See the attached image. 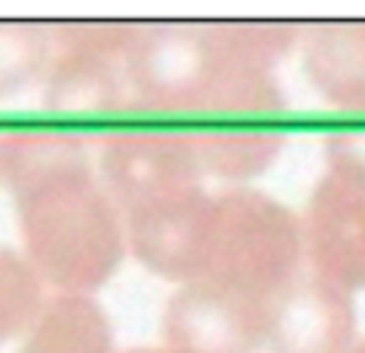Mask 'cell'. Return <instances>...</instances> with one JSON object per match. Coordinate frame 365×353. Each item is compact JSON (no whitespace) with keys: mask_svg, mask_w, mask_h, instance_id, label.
Masks as SVG:
<instances>
[{"mask_svg":"<svg viewBox=\"0 0 365 353\" xmlns=\"http://www.w3.org/2000/svg\"><path fill=\"white\" fill-rule=\"evenodd\" d=\"M43 307V282L25 255L0 249V344L31 326Z\"/></svg>","mask_w":365,"mask_h":353,"instance_id":"9a60e30c","label":"cell"},{"mask_svg":"<svg viewBox=\"0 0 365 353\" xmlns=\"http://www.w3.org/2000/svg\"><path fill=\"white\" fill-rule=\"evenodd\" d=\"M133 25L77 22L58 28V56L46 71L43 105L56 117L105 120L129 105L126 44Z\"/></svg>","mask_w":365,"mask_h":353,"instance_id":"277c9868","label":"cell"},{"mask_svg":"<svg viewBox=\"0 0 365 353\" xmlns=\"http://www.w3.org/2000/svg\"><path fill=\"white\" fill-rule=\"evenodd\" d=\"M56 34L34 22H0V98L31 86L53 65Z\"/></svg>","mask_w":365,"mask_h":353,"instance_id":"5bb4252c","label":"cell"},{"mask_svg":"<svg viewBox=\"0 0 365 353\" xmlns=\"http://www.w3.org/2000/svg\"><path fill=\"white\" fill-rule=\"evenodd\" d=\"M350 292L310 274L292 280L267 301V341L273 353H347L353 344Z\"/></svg>","mask_w":365,"mask_h":353,"instance_id":"9c48e42d","label":"cell"},{"mask_svg":"<svg viewBox=\"0 0 365 353\" xmlns=\"http://www.w3.org/2000/svg\"><path fill=\"white\" fill-rule=\"evenodd\" d=\"M80 166H89L83 141L62 126H16L0 133V175L16 197Z\"/></svg>","mask_w":365,"mask_h":353,"instance_id":"8fae6325","label":"cell"},{"mask_svg":"<svg viewBox=\"0 0 365 353\" xmlns=\"http://www.w3.org/2000/svg\"><path fill=\"white\" fill-rule=\"evenodd\" d=\"M19 353H117L114 332L101 307L86 295H56L43 301Z\"/></svg>","mask_w":365,"mask_h":353,"instance_id":"7c38bea8","label":"cell"},{"mask_svg":"<svg viewBox=\"0 0 365 353\" xmlns=\"http://www.w3.org/2000/svg\"><path fill=\"white\" fill-rule=\"evenodd\" d=\"M310 83L334 108L365 111V22H322L304 37Z\"/></svg>","mask_w":365,"mask_h":353,"instance_id":"30bf717a","label":"cell"},{"mask_svg":"<svg viewBox=\"0 0 365 353\" xmlns=\"http://www.w3.org/2000/svg\"><path fill=\"white\" fill-rule=\"evenodd\" d=\"M301 252V221L273 197L237 188L215 197L202 280L270 301L295 280Z\"/></svg>","mask_w":365,"mask_h":353,"instance_id":"3957f363","label":"cell"},{"mask_svg":"<svg viewBox=\"0 0 365 353\" xmlns=\"http://www.w3.org/2000/svg\"><path fill=\"white\" fill-rule=\"evenodd\" d=\"M240 62L249 58L233 49L225 25H133L126 44V77L135 105L160 114L200 117Z\"/></svg>","mask_w":365,"mask_h":353,"instance_id":"7a4b0ae2","label":"cell"},{"mask_svg":"<svg viewBox=\"0 0 365 353\" xmlns=\"http://www.w3.org/2000/svg\"><path fill=\"white\" fill-rule=\"evenodd\" d=\"M25 258L40 282L62 295L98 289L126 252V225L117 200L80 166L16 197Z\"/></svg>","mask_w":365,"mask_h":353,"instance_id":"6da1fadb","label":"cell"},{"mask_svg":"<svg viewBox=\"0 0 365 353\" xmlns=\"http://www.w3.org/2000/svg\"><path fill=\"white\" fill-rule=\"evenodd\" d=\"M313 274L341 289L365 286V175L329 166L301 221Z\"/></svg>","mask_w":365,"mask_h":353,"instance_id":"ba28073f","label":"cell"},{"mask_svg":"<svg viewBox=\"0 0 365 353\" xmlns=\"http://www.w3.org/2000/svg\"><path fill=\"white\" fill-rule=\"evenodd\" d=\"M190 138L202 173L227 181L264 173L282 145V135L270 123H200Z\"/></svg>","mask_w":365,"mask_h":353,"instance_id":"4fadbf2b","label":"cell"},{"mask_svg":"<svg viewBox=\"0 0 365 353\" xmlns=\"http://www.w3.org/2000/svg\"><path fill=\"white\" fill-rule=\"evenodd\" d=\"M215 197L202 188L169 194L126 212V243L154 274L175 282L206 277Z\"/></svg>","mask_w":365,"mask_h":353,"instance_id":"8992f818","label":"cell"},{"mask_svg":"<svg viewBox=\"0 0 365 353\" xmlns=\"http://www.w3.org/2000/svg\"><path fill=\"white\" fill-rule=\"evenodd\" d=\"M163 338L181 353H252L267 341V301L212 280L185 282L166 305Z\"/></svg>","mask_w":365,"mask_h":353,"instance_id":"52a82bcc","label":"cell"},{"mask_svg":"<svg viewBox=\"0 0 365 353\" xmlns=\"http://www.w3.org/2000/svg\"><path fill=\"white\" fill-rule=\"evenodd\" d=\"M129 353H181L175 347H148V350H129Z\"/></svg>","mask_w":365,"mask_h":353,"instance_id":"2e32d148","label":"cell"},{"mask_svg":"<svg viewBox=\"0 0 365 353\" xmlns=\"http://www.w3.org/2000/svg\"><path fill=\"white\" fill-rule=\"evenodd\" d=\"M347 353H365V344H359V347H350Z\"/></svg>","mask_w":365,"mask_h":353,"instance_id":"e0dca14e","label":"cell"},{"mask_svg":"<svg viewBox=\"0 0 365 353\" xmlns=\"http://www.w3.org/2000/svg\"><path fill=\"white\" fill-rule=\"evenodd\" d=\"M108 194L133 212L169 194L200 188V157L190 133L178 129H126L110 135L101 150Z\"/></svg>","mask_w":365,"mask_h":353,"instance_id":"5b68a950","label":"cell"}]
</instances>
